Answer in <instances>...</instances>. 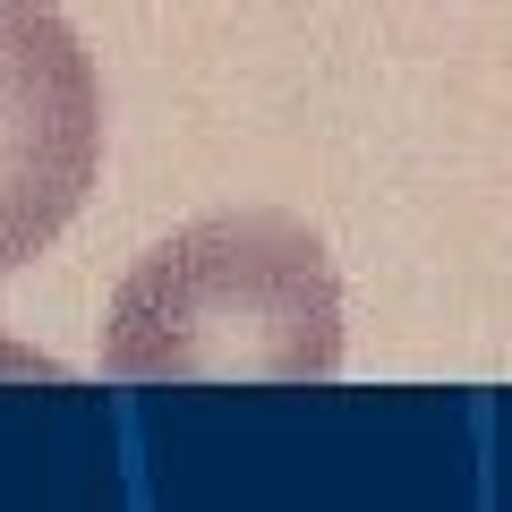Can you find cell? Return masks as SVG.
I'll use <instances>...</instances> for the list:
<instances>
[{
	"label": "cell",
	"mask_w": 512,
	"mask_h": 512,
	"mask_svg": "<svg viewBox=\"0 0 512 512\" xmlns=\"http://www.w3.org/2000/svg\"><path fill=\"white\" fill-rule=\"evenodd\" d=\"M342 282L299 214H205L128 265L103 325L120 384H325Z\"/></svg>",
	"instance_id": "6da1fadb"
},
{
	"label": "cell",
	"mask_w": 512,
	"mask_h": 512,
	"mask_svg": "<svg viewBox=\"0 0 512 512\" xmlns=\"http://www.w3.org/2000/svg\"><path fill=\"white\" fill-rule=\"evenodd\" d=\"M103 163V94L52 0H0V274L43 256Z\"/></svg>",
	"instance_id": "7a4b0ae2"
}]
</instances>
